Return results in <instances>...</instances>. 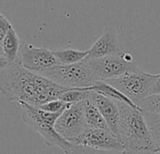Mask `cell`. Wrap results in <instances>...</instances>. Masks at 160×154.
<instances>
[{
  "mask_svg": "<svg viewBox=\"0 0 160 154\" xmlns=\"http://www.w3.org/2000/svg\"><path fill=\"white\" fill-rule=\"evenodd\" d=\"M0 55H3V56H4L3 49H2V43H1V40H0Z\"/></svg>",
  "mask_w": 160,
  "mask_h": 154,
  "instance_id": "603a6c76",
  "label": "cell"
},
{
  "mask_svg": "<svg viewBox=\"0 0 160 154\" xmlns=\"http://www.w3.org/2000/svg\"><path fill=\"white\" fill-rule=\"evenodd\" d=\"M155 93H160V73H158L157 79L151 88L150 94H155Z\"/></svg>",
  "mask_w": 160,
  "mask_h": 154,
  "instance_id": "44dd1931",
  "label": "cell"
},
{
  "mask_svg": "<svg viewBox=\"0 0 160 154\" xmlns=\"http://www.w3.org/2000/svg\"><path fill=\"white\" fill-rule=\"evenodd\" d=\"M117 104L119 106L118 136L125 153H158L142 111L122 102Z\"/></svg>",
  "mask_w": 160,
  "mask_h": 154,
  "instance_id": "7a4b0ae2",
  "label": "cell"
},
{
  "mask_svg": "<svg viewBox=\"0 0 160 154\" xmlns=\"http://www.w3.org/2000/svg\"><path fill=\"white\" fill-rule=\"evenodd\" d=\"M89 99L95 104L101 113L109 129L118 136L119 106L117 102L93 90H90Z\"/></svg>",
  "mask_w": 160,
  "mask_h": 154,
  "instance_id": "8fae6325",
  "label": "cell"
},
{
  "mask_svg": "<svg viewBox=\"0 0 160 154\" xmlns=\"http://www.w3.org/2000/svg\"><path fill=\"white\" fill-rule=\"evenodd\" d=\"M17 60L23 68L38 73L59 64L52 51L44 47H36L24 41L21 42Z\"/></svg>",
  "mask_w": 160,
  "mask_h": 154,
  "instance_id": "9c48e42d",
  "label": "cell"
},
{
  "mask_svg": "<svg viewBox=\"0 0 160 154\" xmlns=\"http://www.w3.org/2000/svg\"><path fill=\"white\" fill-rule=\"evenodd\" d=\"M21 42L22 41L19 39L15 29L13 27H10L4 39L1 40L4 56L7 57L9 63L17 59Z\"/></svg>",
  "mask_w": 160,
  "mask_h": 154,
  "instance_id": "5bb4252c",
  "label": "cell"
},
{
  "mask_svg": "<svg viewBox=\"0 0 160 154\" xmlns=\"http://www.w3.org/2000/svg\"><path fill=\"white\" fill-rule=\"evenodd\" d=\"M97 80H108L128 72H140L141 69L130 54L117 53L98 58H85Z\"/></svg>",
  "mask_w": 160,
  "mask_h": 154,
  "instance_id": "5b68a950",
  "label": "cell"
},
{
  "mask_svg": "<svg viewBox=\"0 0 160 154\" xmlns=\"http://www.w3.org/2000/svg\"><path fill=\"white\" fill-rule=\"evenodd\" d=\"M120 52H122L121 45L116 30L112 27H106L88 50L86 58H98Z\"/></svg>",
  "mask_w": 160,
  "mask_h": 154,
  "instance_id": "30bf717a",
  "label": "cell"
},
{
  "mask_svg": "<svg viewBox=\"0 0 160 154\" xmlns=\"http://www.w3.org/2000/svg\"><path fill=\"white\" fill-rule=\"evenodd\" d=\"M52 53L59 64L66 65V64H72L84 60L87 57L88 50L82 51L73 48H66V49L54 50L52 51Z\"/></svg>",
  "mask_w": 160,
  "mask_h": 154,
  "instance_id": "9a60e30c",
  "label": "cell"
},
{
  "mask_svg": "<svg viewBox=\"0 0 160 154\" xmlns=\"http://www.w3.org/2000/svg\"><path fill=\"white\" fill-rule=\"evenodd\" d=\"M55 131L66 140L75 143L78 137L87 128L82 101L71 104L57 118L54 124Z\"/></svg>",
  "mask_w": 160,
  "mask_h": 154,
  "instance_id": "52a82bcc",
  "label": "cell"
},
{
  "mask_svg": "<svg viewBox=\"0 0 160 154\" xmlns=\"http://www.w3.org/2000/svg\"><path fill=\"white\" fill-rule=\"evenodd\" d=\"M142 111L153 114H160V93L150 94L142 99L139 104Z\"/></svg>",
  "mask_w": 160,
  "mask_h": 154,
  "instance_id": "e0dca14e",
  "label": "cell"
},
{
  "mask_svg": "<svg viewBox=\"0 0 160 154\" xmlns=\"http://www.w3.org/2000/svg\"><path fill=\"white\" fill-rule=\"evenodd\" d=\"M70 104H71L65 103L64 101H62L60 99H55V100H52L47 103H44L38 107H39L40 109H42L44 111L50 112V113H61L66 108H68Z\"/></svg>",
  "mask_w": 160,
  "mask_h": 154,
  "instance_id": "d6986e66",
  "label": "cell"
},
{
  "mask_svg": "<svg viewBox=\"0 0 160 154\" xmlns=\"http://www.w3.org/2000/svg\"><path fill=\"white\" fill-rule=\"evenodd\" d=\"M18 103L22 107V120L32 130L41 135L48 147L59 148L64 153H97L94 150L83 145L66 140L55 131V121L62 112L50 113L23 102Z\"/></svg>",
  "mask_w": 160,
  "mask_h": 154,
  "instance_id": "3957f363",
  "label": "cell"
},
{
  "mask_svg": "<svg viewBox=\"0 0 160 154\" xmlns=\"http://www.w3.org/2000/svg\"><path fill=\"white\" fill-rule=\"evenodd\" d=\"M75 144L83 145L96 152H120L125 149L120 138L110 129H98L87 127L78 137Z\"/></svg>",
  "mask_w": 160,
  "mask_h": 154,
  "instance_id": "ba28073f",
  "label": "cell"
},
{
  "mask_svg": "<svg viewBox=\"0 0 160 154\" xmlns=\"http://www.w3.org/2000/svg\"><path fill=\"white\" fill-rule=\"evenodd\" d=\"M157 76L158 74L149 73L142 70L140 72H128L119 77L105 80V82L116 88L138 104L142 99L150 95Z\"/></svg>",
  "mask_w": 160,
  "mask_h": 154,
  "instance_id": "8992f818",
  "label": "cell"
},
{
  "mask_svg": "<svg viewBox=\"0 0 160 154\" xmlns=\"http://www.w3.org/2000/svg\"><path fill=\"white\" fill-rule=\"evenodd\" d=\"M41 73L23 68L20 62L8 64L0 73V91L9 102H23L34 106L59 99L68 90Z\"/></svg>",
  "mask_w": 160,
  "mask_h": 154,
  "instance_id": "6da1fadb",
  "label": "cell"
},
{
  "mask_svg": "<svg viewBox=\"0 0 160 154\" xmlns=\"http://www.w3.org/2000/svg\"><path fill=\"white\" fill-rule=\"evenodd\" d=\"M90 90H86L83 88H69L63 92L59 97L60 100L68 104H75L82 102L88 98Z\"/></svg>",
  "mask_w": 160,
  "mask_h": 154,
  "instance_id": "ac0fdd59",
  "label": "cell"
},
{
  "mask_svg": "<svg viewBox=\"0 0 160 154\" xmlns=\"http://www.w3.org/2000/svg\"><path fill=\"white\" fill-rule=\"evenodd\" d=\"M8 64H9V62L7 59V57L3 55H0V71L7 68L8 66Z\"/></svg>",
  "mask_w": 160,
  "mask_h": 154,
  "instance_id": "7402d4cb",
  "label": "cell"
},
{
  "mask_svg": "<svg viewBox=\"0 0 160 154\" xmlns=\"http://www.w3.org/2000/svg\"><path fill=\"white\" fill-rule=\"evenodd\" d=\"M83 89L96 91V92L100 93V94H102V95H104L106 97H109V98H111V99H112V100H114L116 102H122V103L128 104V105H130V106H132L134 108L141 109L138 104H136L135 103H133L123 92H121L116 88L112 87V85H110L109 83L103 81V80H98L93 86L88 87V88H84Z\"/></svg>",
  "mask_w": 160,
  "mask_h": 154,
  "instance_id": "7c38bea8",
  "label": "cell"
},
{
  "mask_svg": "<svg viewBox=\"0 0 160 154\" xmlns=\"http://www.w3.org/2000/svg\"><path fill=\"white\" fill-rule=\"evenodd\" d=\"M82 106L87 127L98 129H109L104 118L102 117L101 113L95 105V104L89 99V96L87 99L82 101Z\"/></svg>",
  "mask_w": 160,
  "mask_h": 154,
  "instance_id": "4fadbf2b",
  "label": "cell"
},
{
  "mask_svg": "<svg viewBox=\"0 0 160 154\" xmlns=\"http://www.w3.org/2000/svg\"><path fill=\"white\" fill-rule=\"evenodd\" d=\"M10 27H12L10 22L3 14L0 13V40L4 39Z\"/></svg>",
  "mask_w": 160,
  "mask_h": 154,
  "instance_id": "ffe728a7",
  "label": "cell"
},
{
  "mask_svg": "<svg viewBox=\"0 0 160 154\" xmlns=\"http://www.w3.org/2000/svg\"><path fill=\"white\" fill-rule=\"evenodd\" d=\"M41 74L67 88H84L98 81L85 59L72 64H57Z\"/></svg>",
  "mask_w": 160,
  "mask_h": 154,
  "instance_id": "277c9868",
  "label": "cell"
},
{
  "mask_svg": "<svg viewBox=\"0 0 160 154\" xmlns=\"http://www.w3.org/2000/svg\"><path fill=\"white\" fill-rule=\"evenodd\" d=\"M145 120L152 134L158 152H160V114H153L142 111Z\"/></svg>",
  "mask_w": 160,
  "mask_h": 154,
  "instance_id": "2e32d148",
  "label": "cell"
}]
</instances>
